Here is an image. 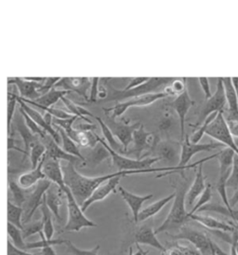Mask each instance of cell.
Listing matches in <instances>:
<instances>
[{
	"instance_id": "1",
	"label": "cell",
	"mask_w": 238,
	"mask_h": 255,
	"mask_svg": "<svg viewBox=\"0 0 238 255\" xmlns=\"http://www.w3.org/2000/svg\"><path fill=\"white\" fill-rule=\"evenodd\" d=\"M64 184L69 188L77 203L81 206L91 196L94 190L106 181L117 176L126 177L128 175L149 173V172H167V171H178L177 166L173 167H163V168H149L141 170H127L118 171L110 174H106L98 177H87L80 174L75 168V164L67 162L66 165L62 166Z\"/></svg>"
},
{
	"instance_id": "2",
	"label": "cell",
	"mask_w": 238,
	"mask_h": 255,
	"mask_svg": "<svg viewBox=\"0 0 238 255\" xmlns=\"http://www.w3.org/2000/svg\"><path fill=\"white\" fill-rule=\"evenodd\" d=\"M174 187L176 188L175 198L173 199L171 209L161 226L154 231L156 235L171 230H180L190 221L189 213L186 211L185 204V197L187 189L189 188L188 183L187 181L184 183H179L175 184Z\"/></svg>"
},
{
	"instance_id": "3",
	"label": "cell",
	"mask_w": 238,
	"mask_h": 255,
	"mask_svg": "<svg viewBox=\"0 0 238 255\" xmlns=\"http://www.w3.org/2000/svg\"><path fill=\"white\" fill-rule=\"evenodd\" d=\"M175 78H149L148 81L142 85L131 90H116L114 87L110 86L107 89V97L104 100L105 102H118L121 103L123 100H129L145 95L148 93L159 92V90L165 86L171 84Z\"/></svg>"
},
{
	"instance_id": "4",
	"label": "cell",
	"mask_w": 238,
	"mask_h": 255,
	"mask_svg": "<svg viewBox=\"0 0 238 255\" xmlns=\"http://www.w3.org/2000/svg\"><path fill=\"white\" fill-rule=\"evenodd\" d=\"M224 147V144L220 143V142H214V143H193L190 142L189 136L185 135L183 141H182V147H181V155H180V161L178 164V167L182 168L184 170L186 169H191V168H197L199 164L205 163L207 161H209L210 159L217 157L219 155V152L216 154H213L212 156H208L206 158H203L199 161H197L196 163L192 164L188 166L190 160L193 158V156L201 153V152H210L214 149L221 148Z\"/></svg>"
},
{
	"instance_id": "5",
	"label": "cell",
	"mask_w": 238,
	"mask_h": 255,
	"mask_svg": "<svg viewBox=\"0 0 238 255\" xmlns=\"http://www.w3.org/2000/svg\"><path fill=\"white\" fill-rule=\"evenodd\" d=\"M64 195L67 199V210H68V220L66 225L63 227L65 232H79L83 228L97 227V224L89 219L84 212L81 210V206L77 203L69 188L65 185L63 189Z\"/></svg>"
},
{
	"instance_id": "6",
	"label": "cell",
	"mask_w": 238,
	"mask_h": 255,
	"mask_svg": "<svg viewBox=\"0 0 238 255\" xmlns=\"http://www.w3.org/2000/svg\"><path fill=\"white\" fill-rule=\"evenodd\" d=\"M99 142H101L106 150L108 151L109 155L112 158L113 164L115 167L118 168L119 171H127V170H141L149 169L152 167V165L158 162L161 160L159 156L155 157H147L145 159H135V158H129L127 156H123L118 152L114 151L110 148L107 143L105 142L104 139L99 137Z\"/></svg>"
},
{
	"instance_id": "7",
	"label": "cell",
	"mask_w": 238,
	"mask_h": 255,
	"mask_svg": "<svg viewBox=\"0 0 238 255\" xmlns=\"http://www.w3.org/2000/svg\"><path fill=\"white\" fill-rule=\"evenodd\" d=\"M206 135L216 140L218 142L224 144L225 147L231 149L238 156V145L230 133L229 128L223 112H219L215 120L210 123V126L207 128Z\"/></svg>"
},
{
	"instance_id": "8",
	"label": "cell",
	"mask_w": 238,
	"mask_h": 255,
	"mask_svg": "<svg viewBox=\"0 0 238 255\" xmlns=\"http://www.w3.org/2000/svg\"><path fill=\"white\" fill-rule=\"evenodd\" d=\"M168 97V95L164 92H154V93H148L145 95H141L139 97H135L132 99L124 101L121 103H118L116 106L110 107V108H104L105 113L109 114L111 119H118L123 114L126 113L128 108L132 107H146L155 103L158 100L164 99Z\"/></svg>"
},
{
	"instance_id": "9",
	"label": "cell",
	"mask_w": 238,
	"mask_h": 255,
	"mask_svg": "<svg viewBox=\"0 0 238 255\" xmlns=\"http://www.w3.org/2000/svg\"><path fill=\"white\" fill-rule=\"evenodd\" d=\"M234 156H235V152L227 147L220 151L217 156L219 165H220V172H219V180H218L216 188H217L218 193L220 194L224 204L229 209H232V208L229 205V200L227 199L226 182L231 173Z\"/></svg>"
},
{
	"instance_id": "10",
	"label": "cell",
	"mask_w": 238,
	"mask_h": 255,
	"mask_svg": "<svg viewBox=\"0 0 238 255\" xmlns=\"http://www.w3.org/2000/svg\"><path fill=\"white\" fill-rule=\"evenodd\" d=\"M50 185H51L50 181L47 179H43L33 187L28 188L25 202L21 207L23 210V213H25L22 223L30 222V220L35 214L36 209L41 205L43 197L46 194V192L48 191Z\"/></svg>"
},
{
	"instance_id": "11",
	"label": "cell",
	"mask_w": 238,
	"mask_h": 255,
	"mask_svg": "<svg viewBox=\"0 0 238 255\" xmlns=\"http://www.w3.org/2000/svg\"><path fill=\"white\" fill-rule=\"evenodd\" d=\"M168 236L175 241H189L201 255H211L210 238L194 228L182 227L178 234Z\"/></svg>"
},
{
	"instance_id": "12",
	"label": "cell",
	"mask_w": 238,
	"mask_h": 255,
	"mask_svg": "<svg viewBox=\"0 0 238 255\" xmlns=\"http://www.w3.org/2000/svg\"><path fill=\"white\" fill-rule=\"evenodd\" d=\"M226 105L225 93H224V83L223 78H218L216 92L211 95V97L207 100L200 115L198 117V123L202 124L205 120L211 114L223 112L224 107Z\"/></svg>"
},
{
	"instance_id": "13",
	"label": "cell",
	"mask_w": 238,
	"mask_h": 255,
	"mask_svg": "<svg viewBox=\"0 0 238 255\" xmlns=\"http://www.w3.org/2000/svg\"><path fill=\"white\" fill-rule=\"evenodd\" d=\"M15 98L17 100V102L20 104V107H21V109L25 113L27 114L29 117L33 121H35V123L39 127L41 128L47 134L50 135L57 143H60L61 136L59 134V132L53 128L52 125H51V123H52V117L49 114H47L45 117H43L42 115L39 113V112H37L35 109L29 107L27 104H25L24 102H22V101L19 99V97L16 94H15Z\"/></svg>"
},
{
	"instance_id": "14",
	"label": "cell",
	"mask_w": 238,
	"mask_h": 255,
	"mask_svg": "<svg viewBox=\"0 0 238 255\" xmlns=\"http://www.w3.org/2000/svg\"><path fill=\"white\" fill-rule=\"evenodd\" d=\"M140 123H134L131 125L116 122L114 119L110 120V124L107 125L110 128L115 137L119 139V142L123 147V154L127 153V148L132 142L134 131L140 127Z\"/></svg>"
},
{
	"instance_id": "15",
	"label": "cell",
	"mask_w": 238,
	"mask_h": 255,
	"mask_svg": "<svg viewBox=\"0 0 238 255\" xmlns=\"http://www.w3.org/2000/svg\"><path fill=\"white\" fill-rule=\"evenodd\" d=\"M91 79L87 78H61V80L54 86V89H60L66 92H77L78 95L89 101L88 92L91 89Z\"/></svg>"
},
{
	"instance_id": "16",
	"label": "cell",
	"mask_w": 238,
	"mask_h": 255,
	"mask_svg": "<svg viewBox=\"0 0 238 255\" xmlns=\"http://www.w3.org/2000/svg\"><path fill=\"white\" fill-rule=\"evenodd\" d=\"M194 101L190 97L188 89H186L182 94L178 95L176 99L170 104V107H172L176 111L179 118L180 122V129H181V138L182 141L185 137V121L187 114L189 112L190 108L193 107Z\"/></svg>"
},
{
	"instance_id": "17",
	"label": "cell",
	"mask_w": 238,
	"mask_h": 255,
	"mask_svg": "<svg viewBox=\"0 0 238 255\" xmlns=\"http://www.w3.org/2000/svg\"><path fill=\"white\" fill-rule=\"evenodd\" d=\"M43 142H44V145L46 148V152L44 155L45 159L52 158V159H57L60 161L64 160L66 162H70L75 165L78 163L84 164V162L77 156H71L66 152H64L63 149L59 146V143H57L50 135L47 134V136L43 139Z\"/></svg>"
},
{
	"instance_id": "18",
	"label": "cell",
	"mask_w": 238,
	"mask_h": 255,
	"mask_svg": "<svg viewBox=\"0 0 238 255\" xmlns=\"http://www.w3.org/2000/svg\"><path fill=\"white\" fill-rule=\"evenodd\" d=\"M121 178H122V176H117V177L112 178V179L105 182L104 184H101L91 194V197L81 205V210L85 213L93 203H96V202L104 200L111 193L116 192V188L119 186Z\"/></svg>"
},
{
	"instance_id": "19",
	"label": "cell",
	"mask_w": 238,
	"mask_h": 255,
	"mask_svg": "<svg viewBox=\"0 0 238 255\" xmlns=\"http://www.w3.org/2000/svg\"><path fill=\"white\" fill-rule=\"evenodd\" d=\"M42 170L45 178L50 181L51 184L57 185L63 191V188L65 187V184H64V180H63L61 161L57 160V159H52V158H49V159L44 158Z\"/></svg>"
},
{
	"instance_id": "20",
	"label": "cell",
	"mask_w": 238,
	"mask_h": 255,
	"mask_svg": "<svg viewBox=\"0 0 238 255\" xmlns=\"http://www.w3.org/2000/svg\"><path fill=\"white\" fill-rule=\"evenodd\" d=\"M203 164H199L196 168V178L193 182V184L189 187V190L186 193L185 197V204L189 207L196 204V200L197 198L200 197V195L203 193L206 188V176L204 175Z\"/></svg>"
},
{
	"instance_id": "21",
	"label": "cell",
	"mask_w": 238,
	"mask_h": 255,
	"mask_svg": "<svg viewBox=\"0 0 238 255\" xmlns=\"http://www.w3.org/2000/svg\"><path fill=\"white\" fill-rule=\"evenodd\" d=\"M42 82L30 81V80H26L25 78H12V79H9L7 81L8 84L17 87L18 91L20 92V95H21L20 97L21 98L31 100V101H35L38 97H40L37 91H38L39 87L41 86Z\"/></svg>"
},
{
	"instance_id": "22",
	"label": "cell",
	"mask_w": 238,
	"mask_h": 255,
	"mask_svg": "<svg viewBox=\"0 0 238 255\" xmlns=\"http://www.w3.org/2000/svg\"><path fill=\"white\" fill-rule=\"evenodd\" d=\"M119 192L121 194L122 199L125 200V202L129 207V209L132 213L134 223L137 224L138 215L141 211V207L143 205V203L149 199H153L154 195L149 194V195H145V196H140V195H136V194H133L131 192L127 191L124 187H119Z\"/></svg>"
},
{
	"instance_id": "23",
	"label": "cell",
	"mask_w": 238,
	"mask_h": 255,
	"mask_svg": "<svg viewBox=\"0 0 238 255\" xmlns=\"http://www.w3.org/2000/svg\"><path fill=\"white\" fill-rule=\"evenodd\" d=\"M134 242L136 244H143V245L151 246L153 248L156 249L157 251H160L162 253H166V250H167L156 238V234L153 230L152 227L148 225L140 227L137 230L134 237Z\"/></svg>"
},
{
	"instance_id": "24",
	"label": "cell",
	"mask_w": 238,
	"mask_h": 255,
	"mask_svg": "<svg viewBox=\"0 0 238 255\" xmlns=\"http://www.w3.org/2000/svg\"><path fill=\"white\" fill-rule=\"evenodd\" d=\"M154 133L147 132L144 128V126L140 124V127L138 128L134 131L133 137H132V142H133V148L131 153H134L138 159H140L141 153L152 146V141L154 142Z\"/></svg>"
},
{
	"instance_id": "25",
	"label": "cell",
	"mask_w": 238,
	"mask_h": 255,
	"mask_svg": "<svg viewBox=\"0 0 238 255\" xmlns=\"http://www.w3.org/2000/svg\"><path fill=\"white\" fill-rule=\"evenodd\" d=\"M189 214L190 220L196 221L201 226L206 227L208 230H219V231H224V232H234L236 228L233 227L232 224H227L222 222L220 220L216 219L214 217L208 216V215H202V214Z\"/></svg>"
},
{
	"instance_id": "26",
	"label": "cell",
	"mask_w": 238,
	"mask_h": 255,
	"mask_svg": "<svg viewBox=\"0 0 238 255\" xmlns=\"http://www.w3.org/2000/svg\"><path fill=\"white\" fill-rule=\"evenodd\" d=\"M226 103L229 107V120L238 121V95L232 83V78H223Z\"/></svg>"
},
{
	"instance_id": "27",
	"label": "cell",
	"mask_w": 238,
	"mask_h": 255,
	"mask_svg": "<svg viewBox=\"0 0 238 255\" xmlns=\"http://www.w3.org/2000/svg\"><path fill=\"white\" fill-rule=\"evenodd\" d=\"M21 117L22 116H21V114L20 112H19L18 116H16V117L14 116L15 126H16L17 130L19 131V133L21 135V138H22V142H23V144H24V151L28 154L29 156L30 148L34 144L40 142V141H39V137L38 136L33 134L31 132V130L29 129L28 127L25 124V121H24V120H22Z\"/></svg>"
},
{
	"instance_id": "28",
	"label": "cell",
	"mask_w": 238,
	"mask_h": 255,
	"mask_svg": "<svg viewBox=\"0 0 238 255\" xmlns=\"http://www.w3.org/2000/svg\"><path fill=\"white\" fill-rule=\"evenodd\" d=\"M67 134L83 148H94L99 143V136L94 131H81L73 128Z\"/></svg>"
},
{
	"instance_id": "29",
	"label": "cell",
	"mask_w": 238,
	"mask_h": 255,
	"mask_svg": "<svg viewBox=\"0 0 238 255\" xmlns=\"http://www.w3.org/2000/svg\"><path fill=\"white\" fill-rule=\"evenodd\" d=\"M64 194L58 186L57 189L49 187L44 195V199L49 211L55 216L58 222H62V216L60 214V207L62 206V195Z\"/></svg>"
},
{
	"instance_id": "30",
	"label": "cell",
	"mask_w": 238,
	"mask_h": 255,
	"mask_svg": "<svg viewBox=\"0 0 238 255\" xmlns=\"http://www.w3.org/2000/svg\"><path fill=\"white\" fill-rule=\"evenodd\" d=\"M175 198V192L168 195V197H165L163 199H159L157 201L154 202L153 204L148 206L146 208H144L143 210L140 211L139 215H138V219H137V224L144 222L146 220L150 219L152 217H154V215H156L159 212H161L163 208L166 205H168V203L173 200Z\"/></svg>"
},
{
	"instance_id": "31",
	"label": "cell",
	"mask_w": 238,
	"mask_h": 255,
	"mask_svg": "<svg viewBox=\"0 0 238 255\" xmlns=\"http://www.w3.org/2000/svg\"><path fill=\"white\" fill-rule=\"evenodd\" d=\"M43 162H44V158L41 160V162L37 165V167L35 169H33L28 172L22 173L19 176L17 182H18V184H20V186H21L22 188H30L37 184L39 181H41L43 179H46L44 173H43Z\"/></svg>"
},
{
	"instance_id": "32",
	"label": "cell",
	"mask_w": 238,
	"mask_h": 255,
	"mask_svg": "<svg viewBox=\"0 0 238 255\" xmlns=\"http://www.w3.org/2000/svg\"><path fill=\"white\" fill-rule=\"evenodd\" d=\"M56 128L59 134L61 136L62 142H63V151L71 156H77L79 159H81L84 164H86V158L81 154L80 150L78 148V145L75 142V141H73L71 139L69 135L67 134L62 128L58 127V126H56Z\"/></svg>"
},
{
	"instance_id": "33",
	"label": "cell",
	"mask_w": 238,
	"mask_h": 255,
	"mask_svg": "<svg viewBox=\"0 0 238 255\" xmlns=\"http://www.w3.org/2000/svg\"><path fill=\"white\" fill-rule=\"evenodd\" d=\"M41 213H42L43 234L47 240H52L54 235V227L52 223V213L49 211L48 206L46 204L45 199L43 197L42 203L40 205Z\"/></svg>"
},
{
	"instance_id": "34",
	"label": "cell",
	"mask_w": 238,
	"mask_h": 255,
	"mask_svg": "<svg viewBox=\"0 0 238 255\" xmlns=\"http://www.w3.org/2000/svg\"><path fill=\"white\" fill-rule=\"evenodd\" d=\"M8 185H9V190L12 195V203L15 205L22 207L25 202V199L27 196V190L28 188H22L18 184L17 181H15L14 178L11 176H8ZM10 201V200H9Z\"/></svg>"
},
{
	"instance_id": "35",
	"label": "cell",
	"mask_w": 238,
	"mask_h": 255,
	"mask_svg": "<svg viewBox=\"0 0 238 255\" xmlns=\"http://www.w3.org/2000/svg\"><path fill=\"white\" fill-rule=\"evenodd\" d=\"M94 118H95L96 121H98L99 124H100V127H101V129L103 131V134L105 136V142L107 143V145L110 148L113 149L114 151L118 152V153L123 152V147H122L121 143L116 139V137L113 134L110 128L107 126V124L101 118H99V117H94Z\"/></svg>"
},
{
	"instance_id": "36",
	"label": "cell",
	"mask_w": 238,
	"mask_h": 255,
	"mask_svg": "<svg viewBox=\"0 0 238 255\" xmlns=\"http://www.w3.org/2000/svg\"><path fill=\"white\" fill-rule=\"evenodd\" d=\"M7 223L11 224L18 228L22 230L23 223H22V215L23 210L20 206L15 205L11 201L7 200Z\"/></svg>"
},
{
	"instance_id": "37",
	"label": "cell",
	"mask_w": 238,
	"mask_h": 255,
	"mask_svg": "<svg viewBox=\"0 0 238 255\" xmlns=\"http://www.w3.org/2000/svg\"><path fill=\"white\" fill-rule=\"evenodd\" d=\"M197 212H211V213H219L224 216H228L234 221L238 222V210L229 209L226 206L219 205L216 203H208L207 205L200 208Z\"/></svg>"
},
{
	"instance_id": "38",
	"label": "cell",
	"mask_w": 238,
	"mask_h": 255,
	"mask_svg": "<svg viewBox=\"0 0 238 255\" xmlns=\"http://www.w3.org/2000/svg\"><path fill=\"white\" fill-rule=\"evenodd\" d=\"M7 234L9 237L10 242L14 245L16 248L20 249L22 251H25L26 247V242L24 241V239L22 237V232L21 229L18 227L12 226L11 224L7 223Z\"/></svg>"
},
{
	"instance_id": "39",
	"label": "cell",
	"mask_w": 238,
	"mask_h": 255,
	"mask_svg": "<svg viewBox=\"0 0 238 255\" xmlns=\"http://www.w3.org/2000/svg\"><path fill=\"white\" fill-rule=\"evenodd\" d=\"M45 152H46L45 145L41 142L35 143L30 148L29 157H30V163H31L32 170L35 169L37 167V165L41 162L44 155H45Z\"/></svg>"
},
{
	"instance_id": "40",
	"label": "cell",
	"mask_w": 238,
	"mask_h": 255,
	"mask_svg": "<svg viewBox=\"0 0 238 255\" xmlns=\"http://www.w3.org/2000/svg\"><path fill=\"white\" fill-rule=\"evenodd\" d=\"M61 100L64 103L65 107H67V109L69 110V113H70L71 115L77 116L79 119L83 120V121L88 122V123H92L90 120H88V119L86 118V116H91V117H93L88 110H86L83 107H78L75 103H73L70 99L66 98L65 96H63V98Z\"/></svg>"
},
{
	"instance_id": "41",
	"label": "cell",
	"mask_w": 238,
	"mask_h": 255,
	"mask_svg": "<svg viewBox=\"0 0 238 255\" xmlns=\"http://www.w3.org/2000/svg\"><path fill=\"white\" fill-rule=\"evenodd\" d=\"M187 78H175L170 85L167 86L164 89V92L168 96H178L182 94L187 89L186 85Z\"/></svg>"
},
{
	"instance_id": "42",
	"label": "cell",
	"mask_w": 238,
	"mask_h": 255,
	"mask_svg": "<svg viewBox=\"0 0 238 255\" xmlns=\"http://www.w3.org/2000/svg\"><path fill=\"white\" fill-rule=\"evenodd\" d=\"M217 115L218 113H213L209 116L202 123V125L198 128L193 134L189 136L190 142H193V143H199L201 139L203 138L204 135L206 134L207 128L210 126V123L215 120Z\"/></svg>"
},
{
	"instance_id": "43",
	"label": "cell",
	"mask_w": 238,
	"mask_h": 255,
	"mask_svg": "<svg viewBox=\"0 0 238 255\" xmlns=\"http://www.w3.org/2000/svg\"><path fill=\"white\" fill-rule=\"evenodd\" d=\"M64 244L66 246V252L73 255H98L99 251L101 248L100 245H96L91 250H82L77 248L70 241H65Z\"/></svg>"
},
{
	"instance_id": "44",
	"label": "cell",
	"mask_w": 238,
	"mask_h": 255,
	"mask_svg": "<svg viewBox=\"0 0 238 255\" xmlns=\"http://www.w3.org/2000/svg\"><path fill=\"white\" fill-rule=\"evenodd\" d=\"M19 112L21 114V116H22V118L24 119V121H25V124H26V126L28 127L29 129L31 130V132L33 133V134L36 135V136H38L40 139H44L46 136H47V133L43 130L41 128L39 127L36 123H35V121H33L30 117H29L27 114L25 113L22 109H21V107H20V110H19Z\"/></svg>"
},
{
	"instance_id": "45",
	"label": "cell",
	"mask_w": 238,
	"mask_h": 255,
	"mask_svg": "<svg viewBox=\"0 0 238 255\" xmlns=\"http://www.w3.org/2000/svg\"><path fill=\"white\" fill-rule=\"evenodd\" d=\"M211 199H212V188H211V184H208L206 185V188H205L203 193L200 195L197 203H196V204L194 205L192 211L190 212V214L196 213V212H197L200 208H202L203 206L207 205Z\"/></svg>"
},
{
	"instance_id": "46",
	"label": "cell",
	"mask_w": 238,
	"mask_h": 255,
	"mask_svg": "<svg viewBox=\"0 0 238 255\" xmlns=\"http://www.w3.org/2000/svg\"><path fill=\"white\" fill-rule=\"evenodd\" d=\"M7 132L8 135L11 133V122L14 118L15 108L17 100L15 98L14 93L8 92L7 93Z\"/></svg>"
},
{
	"instance_id": "47",
	"label": "cell",
	"mask_w": 238,
	"mask_h": 255,
	"mask_svg": "<svg viewBox=\"0 0 238 255\" xmlns=\"http://www.w3.org/2000/svg\"><path fill=\"white\" fill-rule=\"evenodd\" d=\"M226 187L232 188L235 191L238 188V156L236 154L234 156L230 176L226 182Z\"/></svg>"
},
{
	"instance_id": "48",
	"label": "cell",
	"mask_w": 238,
	"mask_h": 255,
	"mask_svg": "<svg viewBox=\"0 0 238 255\" xmlns=\"http://www.w3.org/2000/svg\"><path fill=\"white\" fill-rule=\"evenodd\" d=\"M22 232V237L23 239H28L30 237L34 236L35 234H40L43 232L42 221H38L33 224H30L27 226H23V228L21 230Z\"/></svg>"
},
{
	"instance_id": "49",
	"label": "cell",
	"mask_w": 238,
	"mask_h": 255,
	"mask_svg": "<svg viewBox=\"0 0 238 255\" xmlns=\"http://www.w3.org/2000/svg\"><path fill=\"white\" fill-rule=\"evenodd\" d=\"M177 155V150L173 144L169 143V142H166L162 145L160 147V152H159V157L161 159H166L168 161H173L174 158Z\"/></svg>"
},
{
	"instance_id": "50",
	"label": "cell",
	"mask_w": 238,
	"mask_h": 255,
	"mask_svg": "<svg viewBox=\"0 0 238 255\" xmlns=\"http://www.w3.org/2000/svg\"><path fill=\"white\" fill-rule=\"evenodd\" d=\"M100 81L101 78H94L91 79V89H90V96L89 101L90 103H96L98 100L99 88H100Z\"/></svg>"
},
{
	"instance_id": "51",
	"label": "cell",
	"mask_w": 238,
	"mask_h": 255,
	"mask_svg": "<svg viewBox=\"0 0 238 255\" xmlns=\"http://www.w3.org/2000/svg\"><path fill=\"white\" fill-rule=\"evenodd\" d=\"M7 255H40V254L39 255L30 254L27 251H22L20 249L16 248L14 245L9 241H7Z\"/></svg>"
},
{
	"instance_id": "52",
	"label": "cell",
	"mask_w": 238,
	"mask_h": 255,
	"mask_svg": "<svg viewBox=\"0 0 238 255\" xmlns=\"http://www.w3.org/2000/svg\"><path fill=\"white\" fill-rule=\"evenodd\" d=\"M198 81H199V84L201 86L202 91H203L204 94H205V98H206V100L209 99V98L211 97V95H212L211 90H210L209 78H198Z\"/></svg>"
},
{
	"instance_id": "53",
	"label": "cell",
	"mask_w": 238,
	"mask_h": 255,
	"mask_svg": "<svg viewBox=\"0 0 238 255\" xmlns=\"http://www.w3.org/2000/svg\"><path fill=\"white\" fill-rule=\"evenodd\" d=\"M184 247L185 246L182 244H175L166 250V254L167 255H186Z\"/></svg>"
},
{
	"instance_id": "54",
	"label": "cell",
	"mask_w": 238,
	"mask_h": 255,
	"mask_svg": "<svg viewBox=\"0 0 238 255\" xmlns=\"http://www.w3.org/2000/svg\"><path fill=\"white\" fill-rule=\"evenodd\" d=\"M149 78H131L128 82V84L126 85V88L124 90H131L134 88H137L139 86L142 85L143 83H145L148 81Z\"/></svg>"
},
{
	"instance_id": "55",
	"label": "cell",
	"mask_w": 238,
	"mask_h": 255,
	"mask_svg": "<svg viewBox=\"0 0 238 255\" xmlns=\"http://www.w3.org/2000/svg\"><path fill=\"white\" fill-rule=\"evenodd\" d=\"M226 122H227V125H228L232 136L238 138V121L228 120V121H226Z\"/></svg>"
},
{
	"instance_id": "56",
	"label": "cell",
	"mask_w": 238,
	"mask_h": 255,
	"mask_svg": "<svg viewBox=\"0 0 238 255\" xmlns=\"http://www.w3.org/2000/svg\"><path fill=\"white\" fill-rule=\"evenodd\" d=\"M238 242V230L236 228V230L233 232L232 235L231 243V254L230 255H238L237 254V243Z\"/></svg>"
},
{
	"instance_id": "57",
	"label": "cell",
	"mask_w": 238,
	"mask_h": 255,
	"mask_svg": "<svg viewBox=\"0 0 238 255\" xmlns=\"http://www.w3.org/2000/svg\"><path fill=\"white\" fill-rule=\"evenodd\" d=\"M40 255H57V254L52 245H48L41 249Z\"/></svg>"
},
{
	"instance_id": "58",
	"label": "cell",
	"mask_w": 238,
	"mask_h": 255,
	"mask_svg": "<svg viewBox=\"0 0 238 255\" xmlns=\"http://www.w3.org/2000/svg\"><path fill=\"white\" fill-rule=\"evenodd\" d=\"M238 203V188L235 191L233 197L231 199H229V205L231 207L232 209H234L235 206H237Z\"/></svg>"
},
{
	"instance_id": "59",
	"label": "cell",
	"mask_w": 238,
	"mask_h": 255,
	"mask_svg": "<svg viewBox=\"0 0 238 255\" xmlns=\"http://www.w3.org/2000/svg\"><path fill=\"white\" fill-rule=\"evenodd\" d=\"M184 248H185L186 255H201L199 254V252L196 251L195 248H191V247H188V246H185Z\"/></svg>"
},
{
	"instance_id": "60",
	"label": "cell",
	"mask_w": 238,
	"mask_h": 255,
	"mask_svg": "<svg viewBox=\"0 0 238 255\" xmlns=\"http://www.w3.org/2000/svg\"><path fill=\"white\" fill-rule=\"evenodd\" d=\"M232 83H233L234 88H235V90H236V92H237L238 95V78H232Z\"/></svg>"
},
{
	"instance_id": "61",
	"label": "cell",
	"mask_w": 238,
	"mask_h": 255,
	"mask_svg": "<svg viewBox=\"0 0 238 255\" xmlns=\"http://www.w3.org/2000/svg\"><path fill=\"white\" fill-rule=\"evenodd\" d=\"M136 246H137V249L140 251V255H147L148 254H149V252H148V251H143L142 249L140 248V244H136Z\"/></svg>"
},
{
	"instance_id": "62",
	"label": "cell",
	"mask_w": 238,
	"mask_h": 255,
	"mask_svg": "<svg viewBox=\"0 0 238 255\" xmlns=\"http://www.w3.org/2000/svg\"><path fill=\"white\" fill-rule=\"evenodd\" d=\"M128 255H140V252L138 250V252H137V254H134L133 253V249L132 247H130L129 250H128Z\"/></svg>"
},
{
	"instance_id": "63",
	"label": "cell",
	"mask_w": 238,
	"mask_h": 255,
	"mask_svg": "<svg viewBox=\"0 0 238 255\" xmlns=\"http://www.w3.org/2000/svg\"><path fill=\"white\" fill-rule=\"evenodd\" d=\"M237 254H238V242L237 243Z\"/></svg>"
},
{
	"instance_id": "64",
	"label": "cell",
	"mask_w": 238,
	"mask_h": 255,
	"mask_svg": "<svg viewBox=\"0 0 238 255\" xmlns=\"http://www.w3.org/2000/svg\"><path fill=\"white\" fill-rule=\"evenodd\" d=\"M211 255H215V254H214V253H213V252H212V251H211Z\"/></svg>"
}]
</instances>
